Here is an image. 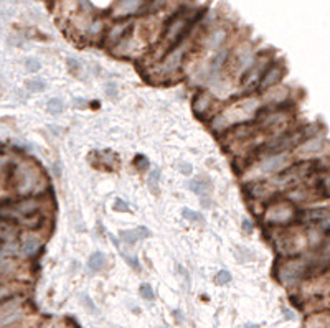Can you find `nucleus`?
<instances>
[{
  "instance_id": "obj_1",
  "label": "nucleus",
  "mask_w": 330,
  "mask_h": 328,
  "mask_svg": "<svg viewBox=\"0 0 330 328\" xmlns=\"http://www.w3.org/2000/svg\"><path fill=\"white\" fill-rule=\"evenodd\" d=\"M261 101L258 98H244L236 101V103L230 104L223 112H220L218 116L213 117L212 121V129L216 132H225L226 129H230L235 124H243L253 119L256 112L259 111Z\"/></svg>"
},
{
  "instance_id": "obj_2",
  "label": "nucleus",
  "mask_w": 330,
  "mask_h": 328,
  "mask_svg": "<svg viewBox=\"0 0 330 328\" xmlns=\"http://www.w3.org/2000/svg\"><path fill=\"white\" fill-rule=\"evenodd\" d=\"M12 180L15 191L22 196L38 195V191H42L45 185V180L40 170L37 167L30 165V163L17 165L12 170Z\"/></svg>"
},
{
  "instance_id": "obj_3",
  "label": "nucleus",
  "mask_w": 330,
  "mask_h": 328,
  "mask_svg": "<svg viewBox=\"0 0 330 328\" xmlns=\"http://www.w3.org/2000/svg\"><path fill=\"white\" fill-rule=\"evenodd\" d=\"M310 269L312 264L309 259L292 257V259H286V261L279 264L277 275H279V280L284 285L291 287L302 280L307 275V272H310Z\"/></svg>"
},
{
  "instance_id": "obj_4",
  "label": "nucleus",
  "mask_w": 330,
  "mask_h": 328,
  "mask_svg": "<svg viewBox=\"0 0 330 328\" xmlns=\"http://www.w3.org/2000/svg\"><path fill=\"white\" fill-rule=\"evenodd\" d=\"M193 20L195 19H193L192 15L187 14L185 10L175 14L172 17V20L169 22L165 32H163V45L165 47L172 48V47H175V45H179L182 40H184L187 30L192 27Z\"/></svg>"
},
{
  "instance_id": "obj_5",
  "label": "nucleus",
  "mask_w": 330,
  "mask_h": 328,
  "mask_svg": "<svg viewBox=\"0 0 330 328\" xmlns=\"http://www.w3.org/2000/svg\"><path fill=\"white\" fill-rule=\"evenodd\" d=\"M297 218V210L289 200H277L264 210V221L267 224L284 226Z\"/></svg>"
},
{
  "instance_id": "obj_6",
  "label": "nucleus",
  "mask_w": 330,
  "mask_h": 328,
  "mask_svg": "<svg viewBox=\"0 0 330 328\" xmlns=\"http://www.w3.org/2000/svg\"><path fill=\"white\" fill-rule=\"evenodd\" d=\"M287 167H291V154H287V152L264 155L263 160L256 165L251 177L253 180H258L259 177H263V175L281 173L282 170H286Z\"/></svg>"
},
{
  "instance_id": "obj_7",
  "label": "nucleus",
  "mask_w": 330,
  "mask_h": 328,
  "mask_svg": "<svg viewBox=\"0 0 330 328\" xmlns=\"http://www.w3.org/2000/svg\"><path fill=\"white\" fill-rule=\"evenodd\" d=\"M291 114L284 111H272L267 112L261 119V129L272 135H281L287 132V127L291 126Z\"/></svg>"
},
{
  "instance_id": "obj_8",
  "label": "nucleus",
  "mask_w": 330,
  "mask_h": 328,
  "mask_svg": "<svg viewBox=\"0 0 330 328\" xmlns=\"http://www.w3.org/2000/svg\"><path fill=\"white\" fill-rule=\"evenodd\" d=\"M187 45H175L174 50H170V52L165 55V58L162 60L160 66H158V70H160V75L163 76H170V75H175L182 65H184V58L187 55Z\"/></svg>"
},
{
  "instance_id": "obj_9",
  "label": "nucleus",
  "mask_w": 330,
  "mask_h": 328,
  "mask_svg": "<svg viewBox=\"0 0 330 328\" xmlns=\"http://www.w3.org/2000/svg\"><path fill=\"white\" fill-rule=\"evenodd\" d=\"M304 246H305V236L300 234L299 231H284L276 241V247L282 254L300 252L304 249Z\"/></svg>"
},
{
  "instance_id": "obj_10",
  "label": "nucleus",
  "mask_w": 330,
  "mask_h": 328,
  "mask_svg": "<svg viewBox=\"0 0 330 328\" xmlns=\"http://www.w3.org/2000/svg\"><path fill=\"white\" fill-rule=\"evenodd\" d=\"M10 206L15 211V223H19L22 218H28V216H35L42 210V201L35 196H25L19 201H10Z\"/></svg>"
},
{
  "instance_id": "obj_11",
  "label": "nucleus",
  "mask_w": 330,
  "mask_h": 328,
  "mask_svg": "<svg viewBox=\"0 0 330 328\" xmlns=\"http://www.w3.org/2000/svg\"><path fill=\"white\" fill-rule=\"evenodd\" d=\"M132 28H134L132 22H119V24L112 25L109 28V32L106 33V38H104L106 45L109 48L119 47L122 42H126L127 38H130V35H132Z\"/></svg>"
},
{
  "instance_id": "obj_12",
  "label": "nucleus",
  "mask_w": 330,
  "mask_h": 328,
  "mask_svg": "<svg viewBox=\"0 0 330 328\" xmlns=\"http://www.w3.org/2000/svg\"><path fill=\"white\" fill-rule=\"evenodd\" d=\"M323 150H325V140L322 137H312L307 139L305 142L297 144V147H295V155L299 158H304V160H309V158L322 154Z\"/></svg>"
},
{
  "instance_id": "obj_13",
  "label": "nucleus",
  "mask_w": 330,
  "mask_h": 328,
  "mask_svg": "<svg viewBox=\"0 0 330 328\" xmlns=\"http://www.w3.org/2000/svg\"><path fill=\"white\" fill-rule=\"evenodd\" d=\"M300 221L307 223L310 226H318V228H327L328 219H330V211L328 208H309V210H304L299 214Z\"/></svg>"
},
{
  "instance_id": "obj_14",
  "label": "nucleus",
  "mask_w": 330,
  "mask_h": 328,
  "mask_svg": "<svg viewBox=\"0 0 330 328\" xmlns=\"http://www.w3.org/2000/svg\"><path fill=\"white\" fill-rule=\"evenodd\" d=\"M233 61L238 68V71H248L249 68L254 65L256 56L253 52V47L249 43H241L240 47L235 50V55H233Z\"/></svg>"
},
{
  "instance_id": "obj_15",
  "label": "nucleus",
  "mask_w": 330,
  "mask_h": 328,
  "mask_svg": "<svg viewBox=\"0 0 330 328\" xmlns=\"http://www.w3.org/2000/svg\"><path fill=\"white\" fill-rule=\"evenodd\" d=\"M42 246H43L42 237L35 233H32V231H27V233L20 236L19 249L25 257H33L40 249H42Z\"/></svg>"
},
{
  "instance_id": "obj_16",
  "label": "nucleus",
  "mask_w": 330,
  "mask_h": 328,
  "mask_svg": "<svg viewBox=\"0 0 330 328\" xmlns=\"http://www.w3.org/2000/svg\"><path fill=\"white\" fill-rule=\"evenodd\" d=\"M142 7H144V0H116L112 15L116 19H127L130 15L139 14Z\"/></svg>"
},
{
  "instance_id": "obj_17",
  "label": "nucleus",
  "mask_w": 330,
  "mask_h": 328,
  "mask_svg": "<svg viewBox=\"0 0 330 328\" xmlns=\"http://www.w3.org/2000/svg\"><path fill=\"white\" fill-rule=\"evenodd\" d=\"M289 96H291V93H289V89L286 86H277L276 84V86H271V88L264 89L263 101L267 104L281 106L289 99Z\"/></svg>"
},
{
  "instance_id": "obj_18",
  "label": "nucleus",
  "mask_w": 330,
  "mask_h": 328,
  "mask_svg": "<svg viewBox=\"0 0 330 328\" xmlns=\"http://www.w3.org/2000/svg\"><path fill=\"white\" fill-rule=\"evenodd\" d=\"M284 75V70L281 65H272L269 68H266L263 71V75H261V89H267L271 86H276L277 83L281 81V78Z\"/></svg>"
},
{
  "instance_id": "obj_19",
  "label": "nucleus",
  "mask_w": 330,
  "mask_h": 328,
  "mask_svg": "<svg viewBox=\"0 0 330 328\" xmlns=\"http://www.w3.org/2000/svg\"><path fill=\"white\" fill-rule=\"evenodd\" d=\"M226 37H228V32L223 27H216L212 32L208 33L207 38H205V48L208 50H218L223 47V43L226 42Z\"/></svg>"
},
{
  "instance_id": "obj_20",
  "label": "nucleus",
  "mask_w": 330,
  "mask_h": 328,
  "mask_svg": "<svg viewBox=\"0 0 330 328\" xmlns=\"http://www.w3.org/2000/svg\"><path fill=\"white\" fill-rule=\"evenodd\" d=\"M19 234V224L12 219L0 218V242H14Z\"/></svg>"
},
{
  "instance_id": "obj_21",
  "label": "nucleus",
  "mask_w": 330,
  "mask_h": 328,
  "mask_svg": "<svg viewBox=\"0 0 330 328\" xmlns=\"http://www.w3.org/2000/svg\"><path fill=\"white\" fill-rule=\"evenodd\" d=\"M276 186L272 185V182H253L249 185V195L256 200H264V198L271 196Z\"/></svg>"
},
{
  "instance_id": "obj_22",
  "label": "nucleus",
  "mask_w": 330,
  "mask_h": 328,
  "mask_svg": "<svg viewBox=\"0 0 330 328\" xmlns=\"http://www.w3.org/2000/svg\"><path fill=\"white\" fill-rule=\"evenodd\" d=\"M212 104H213V96L208 91H200L195 96V101H193V109H195L198 116H205L212 109Z\"/></svg>"
},
{
  "instance_id": "obj_23",
  "label": "nucleus",
  "mask_w": 330,
  "mask_h": 328,
  "mask_svg": "<svg viewBox=\"0 0 330 328\" xmlns=\"http://www.w3.org/2000/svg\"><path fill=\"white\" fill-rule=\"evenodd\" d=\"M149 236H150L149 229L144 228V226H139V228L129 231H121V239L126 241L127 244H132V242L142 239V237H149Z\"/></svg>"
},
{
  "instance_id": "obj_24",
  "label": "nucleus",
  "mask_w": 330,
  "mask_h": 328,
  "mask_svg": "<svg viewBox=\"0 0 330 328\" xmlns=\"http://www.w3.org/2000/svg\"><path fill=\"white\" fill-rule=\"evenodd\" d=\"M106 264V256L102 252H93L89 256V261H88V267L89 270H93V272H98L102 267H104Z\"/></svg>"
},
{
  "instance_id": "obj_25",
  "label": "nucleus",
  "mask_w": 330,
  "mask_h": 328,
  "mask_svg": "<svg viewBox=\"0 0 330 328\" xmlns=\"http://www.w3.org/2000/svg\"><path fill=\"white\" fill-rule=\"evenodd\" d=\"M210 183L208 182H205V180H193V182H190V190H193L195 191L197 195H200V196H203V195H207L208 191H210Z\"/></svg>"
},
{
  "instance_id": "obj_26",
  "label": "nucleus",
  "mask_w": 330,
  "mask_h": 328,
  "mask_svg": "<svg viewBox=\"0 0 330 328\" xmlns=\"http://www.w3.org/2000/svg\"><path fill=\"white\" fill-rule=\"evenodd\" d=\"M15 295V287L12 285H0V303L2 302H7L10 298H14Z\"/></svg>"
},
{
  "instance_id": "obj_27",
  "label": "nucleus",
  "mask_w": 330,
  "mask_h": 328,
  "mask_svg": "<svg viewBox=\"0 0 330 328\" xmlns=\"http://www.w3.org/2000/svg\"><path fill=\"white\" fill-rule=\"evenodd\" d=\"M27 88L33 93H40V91H45L47 84H45V81H42V79H32V81L27 83Z\"/></svg>"
},
{
  "instance_id": "obj_28",
  "label": "nucleus",
  "mask_w": 330,
  "mask_h": 328,
  "mask_svg": "<svg viewBox=\"0 0 330 328\" xmlns=\"http://www.w3.org/2000/svg\"><path fill=\"white\" fill-rule=\"evenodd\" d=\"M182 216H184L185 219H189V221H192V223L202 221V219H203V216H202L200 213L192 211V210H189V208H184V210H182Z\"/></svg>"
},
{
  "instance_id": "obj_29",
  "label": "nucleus",
  "mask_w": 330,
  "mask_h": 328,
  "mask_svg": "<svg viewBox=\"0 0 330 328\" xmlns=\"http://www.w3.org/2000/svg\"><path fill=\"white\" fill-rule=\"evenodd\" d=\"M47 109L51 114H58V112L63 111V103H61L60 99H50L47 104Z\"/></svg>"
},
{
  "instance_id": "obj_30",
  "label": "nucleus",
  "mask_w": 330,
  "mask_h": 328,
  "mask_svg": "<svg viewBox=\"0 0 330 328\" xmlns=\"http://www.w3.org/2000/svg\"><path fill=\"white\" fill-rule=\"evenodd\" d=\"M147 183H149V188L152 190V193L157 195L158 193V172H152Z\"/></svg>"
},
{
  "instance_id": "obj_31",
  "label": "nucleus",
  "mask_w": 330,
  "mask_h": 328,
  "mask_svg": "<svg viewBox=\"0 0 330 328\" xmlns=\"http://www.w3.org/2000/svg\"><path fill=\"white\" fill-rule=\"evenodd\" d=\"M230 280H231V274L228 270H220V272L216 274V284L223 285V284H228Z\"/></svg>"
},
{
  "instance_id": "obj_32",
  "label": "nucleus",
  "mask_w": 330,
  "mask_h": 328,
  "mask_svg": "<svg viewBox=\"0 0 330 328\" xmlns=\"http://www.w3.org/2000/svg\"><path fill=\"white\" fill-rule=\"evenodd\" d=\"M140 295L145 298V300H153V290H152V287L149 285V284H142L140 285Z\"/></svg>"
},
{
  "instance_id": "obj_33",
  "label": "nucleus",
  "mask_w": 330,
  "mask_h": 328,
  "mask_svg": "<svg viewBox=\"0 0 330 328\" xmlns=\"http://www.w3.org/2000/svg\"><path fill=\"white\" fill-rule=\"evenodd\" d=\"M25 66H27V70H28V71L35 73V71L40 70V61L35 60V58H28V60L25 61Z\"/></svg>"
},
{
  "instance_id": "obj_34",
  "label": "nucleus",
  "mask_w": 330,
  "mask_h": 328,
  "mask_svg": "<svg viewBox=\"0 0 330 328\" xmlns=\"http://www.w3.org/2000/svg\"><path fill=\"white\" fill-rule=\"evenodd\" d=\"M12 261L10 259H5V257H0V274H5L12 269Z\"/></svg>"
},
{
  "instance_id": "obj_35",
  "label": "nucleus",
  "mask_w": 330,
  "mask_h": 328,
  "mask_svg": "<svg viewBox=\"0 0 330 328\" xmlns=\"http://www.w3.org/2000/svg\"><path fill=\"white\" fill-rule=\"evenodd\" d=\"M134 163H135V167H137L139 170H144V168H147V165H149V160H147L144 155H137L135 157Z\"/></svg>"
},
{
  "instance_id": "obj_36",
  "label": "nucleus",
  "mask_w": 330,
  "mask_h": 328,
  "mask_svg": "<svg viewBox=\"0 0 330 328\" xmlns=\"http://www.w3.org/2000/svg\"><path fill=\"white\" fill-rule=\"evenodd\" d=\"M114 210H116V211H129L127 203L122 201V200H116V201H114Z\"/></svg>"
},
{
  "instance_id": "obj_37",
  "label": "nucleus",
  "mask_w": 330,
  "mask_h": 328,
  "mask_svg": "<svg viewBox=\"0 0 330 328\" xmlns=\"http://www.w3.org/2000/svg\"><path fill=\"white\" fill-rule=\"evenodd\" d=\"M10 165V158L7 155H0V172L7 170Z\"/></svg>"
},
{
  "instance_id": "obj_38",
  "label": "nucleus",
  "mask_w": 330,
  "mask_h": 328,
  "mask_svg": "<svg viewBox=\"0 0 330 328\" xmlns=\"http://www.w3.org/2000/svg\"><path fill=\"white\" fill-rule=\"evenodd\" d=\"M124 259H126V261H127V264H129V265H132V267H134L135 270H139V269H140V265H139L137 259H135V257H130V256H124Z\"/></svg>"
},
{
  "instance_id": "obj_39",
  "label": "nucleus",
  "mask_w": 330,
  "mask_h": 328,
  "mask_svg": "<svg viewBox=\"0 0 330 328\" xmlns=\"http://www.w3.org/2000/svg\"><path fill=\"white\" fill-rule=\"evenodd\" d=\"M179 170L184 175H190L192 173V165H190V163H184V162H182L180 167H179Z\"/></svg>"
},
{
  "instance_id": "obj_40",
  "label": "nucleus",
  "mask_w": 330,
  "mask_h": 328,
  "mask_svg": "<svg viewBox=\"0 0 330 328\" xmlns=\"http://www.w3.org/2000/svg\"><path fill=\"white\" fill-rule=\"evenodd\" d=\"M243 229H244V233L246 234H249L253 231V224L249 223V219H243Z\"/></svg>"
},
{
  "instance_id": "obj_41",
  "label": "nucleus",
  "mask_w": 330,
  "mask_h": 328,
  "mask_svg": "<svg viewBox=\"0 0 330 328\" xmlns=\"http://www.w3.org/2000/svg\"><path fill=\"white\" fill-rule=\"evenodd\" d=\"M244 328H259V325H256V323H248V325H244Z\"/></svg>"
},
{
  "instance_id": "obj_42",
  "label": "nucleus",
  "mask_w": 330,
  "mask_h": 328,
  "mask_svg": "<svg viewBox=\"0 0 330 328\" xmlns=\"http://www.w3.org/2000/svg\"><path fill=\"white\" fill-rule=\"evenodd\" d=\"M0 249H2V242H0Z\"/></svg>"
}]
</instances>
